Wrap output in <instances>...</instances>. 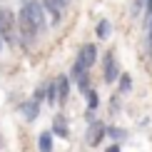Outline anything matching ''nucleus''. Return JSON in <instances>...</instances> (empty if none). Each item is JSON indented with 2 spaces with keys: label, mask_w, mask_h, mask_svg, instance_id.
<instances>
[{
  "label": "nucleus",
  "mask_w": 152,
  "mask_h": 152,
  "mask_svg": "<svg viewBox=\"0 0 152 152\" xmlns=\"http://www.w3.org/2000/svg\"><path fill=\"white\" fill-rule=\"evenodd\" d=\"M107 152H120V145H110V147H107Z\"/></svg>",
  "instance_id": "412c9836"
},
{
  "label": "nucleus",
  "mask_w": 152,
  "mask_h": 152,
  "mask_svg": "<svg viewBox=\"0 0 152 152\" xmlns=\"http://www.w3.org/2000/svg\"><path fill=\"white\" fill-rule=\"evenodd\" d=\"M150 42H152V15H150Z\"/></svg>",
  "instance_id": "4be33fe9"
},
{
  "label": "nucleus",
  "mask_w": 152,
  "mask_h": 152,
  "mask_svg": "<svg viewBox=\"0 0 152 152\" xmlns=\"http://www.w3.org/2000/svg\"><path fill=\"white\" fill-rule=\"evenodd\" d=\"M110 30H112V25L107 23V20H100V23H97V37H100V40H107Z\"/></svg>",
  "instance_id": "9b49d317"
},
{
  "label": "nucleus",
  "mask_w": 152,
  "mask_h": 152,
  "mask_svg": "<svg viewBox=\"0 0 152 152\" xmlns=\"http://www.w3.org/2000/svg\"><path fill=\"white\" fill-rule=\"evenodd\" d=\"M37 150L40 152H53V132H42L37 137Z\"/></svg>",
  "instance_id": "1a4fd4ad"
},
{
  "label": "nucleus",
  "mask_w": 152,
  "mask_h": 152,
  "mask_svg": "<svg viewBox=\"0 0 152 152\" xmlns=\"http://www.w3.org/2000/svg\"><path fill=\"white\" fill-rule=\"evenodd\" d=\"M77 87H80V90L85 92V95H87V92L92 90V87H90V72H87V75H82V77L77 80Z\"/></svg>",
  "instance_id": "2eb2a0df"
},
{
  "label": "nucleus",
  "mask_w": 152,
  "mask_h": 152,
  "mask_svg": "<svg viewBox=\"0 0 152 152\" xmlns=\"http://www.w3.org/2000/svg\"><path fill=\"white\" fill-rule=\"evenodd\" d=\"M102 70H105V82H115V80H120V67H117L115 53H107V55H105Z\"/></svg>",
  "instance_id": "20e7f679"
},
{
  "label": "nucleus",
  "mask_w": 152,
  "mask_h": 152,
  "mask_svg": "<svg viewBox=\"0 0 152 152\" xmlns=\"http://www.w3.org/2000/svg\"><path fill=\"white\" fill-rule=\"evenodd\" d=\"M42 8L50 12V18H53V23H55V25L60 23V8H55V5L50 3V0H45V3H42Z\"/></svg>",
  "instance_id": "9d476101"
},
{
  "label": "nucleus",
  "mask_w": 152,
  "mask_h": 152,
  "mask_svg": "<svg viewBox=\"0 0 152 152\" xmlns=\"http://www.w3.org/2000/svg\"><path fill=\"white\" fill-rule=\"evenodd\" d=\"M48 105H55L58 102V82H53V85H48Z\"/></svg>",
  "instance_id": "ddd939ff"
},
{
  "label": "nucleus",
  "mask_w": 152,
  "mask_h": 152,
  "mask_svg": "<svg viewBox=\"0 0 152 152\" xmlns=\"http://www.w3.org/2000/svg\"><path fill=\"white\" fill-rule=\"evenodd\" d=\"M0 35L5 42H15V18L8 8H0Z\"/></svg>",
  "instance_id": "f03ea898"
},
{
  "label": "nucleus",
  "mask_w": 152,
  "mask_h": 152,
  "mask_svg": "<svg viewBox=\"0 0 152 152\" xmlns=\"http://www.w3.org/2000/svg\"><path fill=\"white\" fill-rule=\"evenodd\" d=\"M67 97H70V77L60 75L58 77V102H67Z\"/></svg>",
  "instance_id": "423d86ee"
},
{
  "label": "nucleus",
  "mask_w": 152,
  "mask_h": 152,
  "mask_svg": "<svg viewBox=\"0 0 152 152\" xmlns=\"http://www.w3.org/2000/svg\"><path fill=\"white\" fill-rule=\"evenodd\" d=\"M95 60H97V48H95L92 42L82 45V48H80V53H77V62H80L82 67H87V70H90V67L95 65Z\"/></svg>",
  "instance_id": "7ed1b4c3"
},
{
  "label": "nucleus",
  "mask_w": 152,
  "mask_h": 152,
  "mask_svg": "<svg viewBox=\"0 0 152 152\" xmlns=\"http://www.w3.org/2000/svg\"><path fill=\"white\" fill-rule=\"evenodd\" d=\"M130 87H132L130 75H120V92H130Z\"/></svg>",
  "instance_id": "dca6fc26"
},
{
  "label": "nucleus",
  "mask_w": 152,
  "mask_h": 152,
  "mask_svg": "<svg viewBox=\"0 0 152 152\" xmlns=\"http://www.w3.org/2000/svg\"><path fill=\"white\" fill-rule=\"evenodd\" d=\"M105 132H107V127H105L102 122H92L90 130H87V137H85L87 145H100V142H102V137H105Z\"/></svg>",
  "instance_id": "39448f33"
},
{
  "label": "nucleus",
  "mask_w": 152,
  "mask_h": 152,
  "mask_svg": "<svg viewBox=\"0 0 152 152\" xmlns=\"http://www.w3.org/2000/svg\"><path fill=\"white\" fill-rule=\"evenodd\" d=\"M85 120H87V122L92 125V122H95V112H92V110H87V115H85Z\"/></svg>",
  "instance_id": "aec40b11"
},
{
  "label": "nucleus",
  "mask_w": 152,
  "mask_h": 152,
  "mask_svg": "<svg viewBox=\"0 0 152 152\" xmlns=\"http://www.w3.org/2000/svg\"><path fill=\"white\" fill-rule=\"evenodd\" d=\"M97 105H100L97 92H95V90H90V92H87V110H92V112H95V107H97Z\"/></svg>",
  "instance_id": "4468645a"
},
{
  "label": "nucleus",
  "mask_w": 152,
  "mask_h": 152,
  "mask_svg": "<svg viewBox=\"0 0 152 152\" xmlns=\"http://www.w3.org/2000/svg\"><path fill=\"white\" fill-rule=\"evenodd\" d=\"M23 117L25 120H35L37 112H40V102H35V100H30V102H23Z\"/></svg>",
  "instance_id": "6e6552de"
},
{
  "label": "nucleus",
  "mask_w": 152,
  "mask_h": 152,
  "mask_svg": "<svg viewBox=\"0 0 152 152\" xmlns=\"http://www.w3.org/2000/svg\"><path fill=\"white\" fill-rule=\"evenodd\" d=\"M48 97V85H37V90H35V102H42V100Z\"/></svg>",
  "instance_id": "f3484780"
},
{
  "label": "nucleus",
  "mask_w": 152,
  "mask_h": 152,
  "mask_svg": "<svg viewBox=\"0 0 152 152\" xmlns=\"http://www.w3.org/2000/svg\"><path fill=\"white\" fill-rule=\"evenodd\" d=\"M53 132H55L58 137H65V140H67L70 127H67V120L62 117V115H55V120H53Z\"/></svg>",
  "instance_id": "0eeeda50"
},
{
  "label": "nucleus",
  "mask_w": 152,
  "mask_h": 152,
  "mask_svg": "<svg viewBox=\"0 0 152 152\" xmlns=\"http://www.w3.org/2000/svg\"><path fill=\"white\" fill-rule=\"evenodd\" d=\"M82 75H87V67H82L77 60H75V65H72V70H70V80H80Z\"/></svg>",
  "instance_id": "f8f14e48"
},
{
  "label": "nucleus",
  "mask_w": 152,
  "mask_h": 152,
  "mask_svg": "<svg viewBox=\"0 0 152 152\" xmlns=\"http://www.w3.org/2000/svg\"><path fill=\"white\" fill-rule=\"evenodd\" d=\"M107 135L115 137V140H122L125 137V130H117V127H107Z\"/></svg>",
  "instance_id": "a211bd4d"
},
{
  "label": "nucleus",
  "mask_w": 152,
  "mask_h": 152,
  "mask_svg": "<svg viewBox=\"0 0 152 152\" xmlns=\"http://www.w3.org/2000/svg\"><path fill=\"white\" fill-rule=\"evenodd\" d=\"M20 18H23V20H28L37 33L45 30V23H48V20H45V8H42L40 3H35V0H23Z\"/></svg>",
  "instance_id": "f257e3e1"
},
{
  "label": "nucleus",
  "mask_w": 152,
  "mask_h": 152,
  "mask_svg": "<svg viewBox=\"0 0 152 152\" xmlns=\"http://www.w3.org/2000/svg\"><path fill=\"white\" fill-rule=\"evenodd\" d=\"M0 147H3V142H0Z\"/></svg>",
  "instance_id": "b1692460"
},
{
  "label": "nucleus",
  "mask_w": 152,
  "mask_h": 152,
  "mask_svg": "<svg viewBox=\"0 0 152 152\" xmlns=\"http://www.w3.org/2000/svg\"><path fill=\"white\" fill-rule=\"evenodd\" d=\"M3 42H5V40H3V35H0V50H3Z\"/></svg>",
  "instance_id": "5701e85b"
},
{
  "label": "nucleus",
  "mask_w": 152,
  "mask_h": 152,
  "mask_svg": "<svg viewBox=\"0 0 152 152\" xmlns=\"http://www.w3.org/2000/svg\"><path fill=\"white\" fill-rule=\"evenodd\" d=\"M50 3H53L55 8H60V10H62V8H65V5H67V0H50Z\"/></svg>",
  "instance_id": "6ab92c4d"
}]
</instances>
